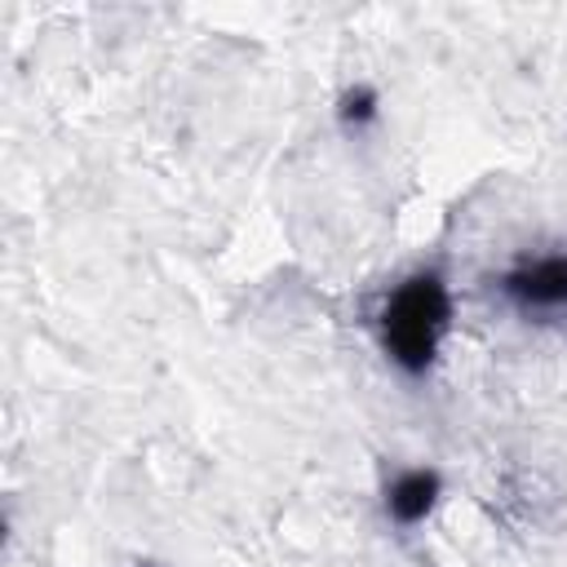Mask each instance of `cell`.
<instances>
[{
	"label": "cell",
	"instance_id": "cell-2",
	"mask_svg": "<svg viewBox=\"0 0 567 567\" xmlns=\"http://www.w3.org/2000/svg\"><path fill=\"white\" fill-rule=\"evenodd\" d=\"M501 297L518 315H567V252H536L514 261L496 279Z\"/></svg>",
	"mask_w": 567,
	"mask_h": 567
},
{
	"label": "cell",
	"instance_id": "cell-4",
	"mask_svg": "<svg viewBox=\"0 0 567 567\" xmlns=\"http://www.w3.org/2000/svg\"><path fill=\"white\" fill-rule=\"evenodd\" d=\"M377 93L368 89V84H354V89H346L341 93V102H337V120L346 124V128H363L368 120H377Z\"/></svg>",
	"mask_w": 567,
	"mask_h": 567
},
{
	"label": "cell",
	"instance_id": "cell-5",
	"mask_svg": "<svg viewBox=\"0 0 567 567\" xmlns=\"http://www.w3.org/2000/svg\"><path fill=\"white\" fill-rule=\"evenodd\" d=\"M133 567H159V563H151V558H142V563H133Z\"/></svg>",
	"mask_w": 567,
	"mask_h": 567
},
{
	"label": "cell",
	"instance_id": "cell-3",
	"mask_svg": "<svg viewBox=\"0 0 567 567\" xmlns=\"http://www.w3.org/2000/svg\"><path fill=\"white\" fill-rule=\"evenodd\" d=\"M439 492H443L439 470H403V474L385 487V514H390L399 527H416V523L430 518Z\"/></svg>",
	"mask_w": 567,
	"mask_h": 567
},
{
	"label": "cell",
	"instance_id": "cell-1",
	"mask_svg": "<svg viewBox=\"0 0 567 567\" xmlns=\"http://www.w3.org/2000/svg\"><path fill=\"white\" fill-rule=\"evenodd\" d=\"M447 319H452V297L443 275L416 270L381 306V346L408 377H425L447 332Z\"/></svg>",
	"mask_w": 567,
	"mask_h": 567
}]
</instances>
